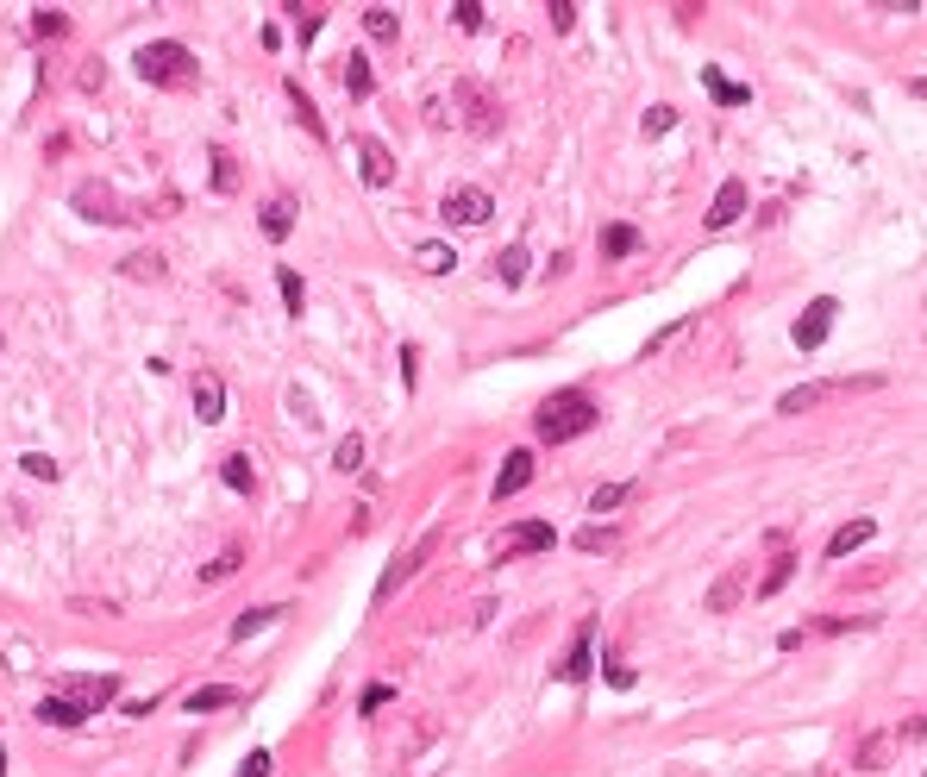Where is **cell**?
Listing matches in <instances>:
<instances>
[{
  "label": "cell",
  "mask_w": 927,
  "mask_h": 777,
  "mask_svg": "<svg viewBox=\"0 0 927 777\" xmlns=\"http://www.w3.org/2000/svg\"><path fill=\"white\" fill-rule=\"evenodd\" d=\"M596 420H602V408L589 402L583 389H558V395H545V402H539V420H533V427H539L545 445H564V439H583Z\"/></svg>",
  "instance_id": "cell-1"
},
{
  "label": "cell",
  "mask_w": 927,
  "mask_h": 777,
  "mask_svg": "<svg viewBox=\"0 0 927 777\" xmlns=\"http://www.w3.org/2000/svg\"><path fill=\"white\" fill-rule=\"evenodd\" d=\"M138 76L157 82V88H188V82L201 76V63H195V51H188V44L157 38V44H145V51H138Z\"/></svg>",
  "instance_id": "cell-2"
},
{
  "label": "cell",
  "mask_w": 927,
  "mask_h": 777,
  "mask_svg": "<svg viewBox=\"0 0 927 777\" xmlns=\"http://www.w3.org/2000/svg\"><path fill=\"white\" fill-rule=\"evenodd\" d=\"M57 696H63L76 715H101L107 702H120V677H63Z\"/></svg>",
  "instance_id": "cell-3"
},
{
  "label": "cell",
  "mask_w": 927,
  "mask_h": 777,
  "mask_svg": "<svg viewBox=\"0 0 927 777\" xmlns=\"http://www.w3.org/2000/svg\"><path fill=\"white\" fill-rule=\"evenodd\" d=\"M451 101L464 107V126L477 132V138L502 132V107H495V94H489V88H477V82H458V88H451Z\"/></svg>",
  "instance_id": "cell-4"
},
{
  "label": "cell",
  "mask_w": 927,
  "mask_h": 777,
  "mask_svg": "<svg viewBox=\"0 0 927 777\" xmlns=\"http://www.w3.org/2000/svg\"><path fill=\"white\" fill-rule=\"evenodd\" d=\"M552 546H558L552 521H520V527H508L502 539H495V558L514 564V558H527V552H552Z\"/></svg>",
  "instance_id": "cell-5"
},
{
  "label": "cell",
  "mask_w": 927,
  "mask_h": 777,
  "mask_svg": "<svg viewBox=\"0 0 927 777\" xmlns=\"http://www.w3.org/2000/svg\"><path fill=\"white\" fill-rule=\"evenodd\" d=\"M433 546H439V527H426V533L414 539V552H401V558L389 564V571H383V583H376V602H389V596L401 590V583H408V577L420 571V564H426V558H433Z\"/></svg>",
  "instance_id": "cell-6"
},
{
  "label": "cell",
  "mask_w": 927,
  "mask_h": 777,
  "mask_svg": "<svg viewBox=\"0 0 927 777\" xmlns=\"http://www.w3.org/2000/svg\"><path fill=\"white\" fill-rule=\"evenodd\" d=\"M69 201H76V207H82L88 220H101V226H126V220H138V214H126V201L113 195L107 182H82V188H76V195H69Z\"/></svg>",
  "instance_id": "cell-7"
},
{
  "label": "cell",
  "mask_w": 927,
  "mask_h": 777,
  "mask_svg": "<svg viewBox=\"0 0 927 777\" xmlns=\"http://www.w3.org/2000/svg\"><path fill=\"white\" fill-rule=\"evenodd\" d=\"M834 314H840V301H834V295H815V301L802 308V320H796V345H802V351H821L827 333H834Z\"/></svg>",
  "instance_id": "cell-8"
},
{
  "label": "cell",
  "mask_w": 927,
  "mask_h": 777,
  "mask_svg": "<svg viewBox=\"0 0 927 777\" xmlns=\"http://www.w3.org/2000/svg\"><path fill=\"white\" fill-rule=\"evenodd\" d=\"M351 157H358V176L370 182V188H389L395 182V157H389V145H383V138H351Z\"/></svg>",
  "instance_id": "cell-9"
},
{
  "label": "cell",
  "mask_w": 927,
  "mask_h": 777,
  "mask_svg": "<svg viewBox=\"0 0 927 777\" xmlns=\"http://www.w3.org/2000/svg\"><path fill=\"white\" fill-rule=\"evenodd\" d=\"M439 214H445L451 226H489V214H495V201L483 195V188H451Z\"/></svg>",
  "instance_id": "cell-10"
},
{
  "label": "cell",
  "mask_w": 927,
  "mask_h": 777,
  "mask_svg": "<svg viewBox=\"0 0 927 777\" xmlns=\"http://www.w3.org/2000/svg\"><path fill=\"white\" fill-rule=\"evenodd\" d=\"M188 395H195V414L207 420V427H213V420H226V383L213 370H201L195 383H188Z\"/></svg>",
  "instance_id": "cell-11"
},
{
  "label": "cell",
  "mask_w": 927,
  "mask_h": 777,
  "mask_svg": "<svg viewBox=\"0 0 927 777\" xmlns=\"http://www.w3.org/2000/svg\"><path fill=\"white\" fill-rule=\"evenodd\" d=\"M740 214H746V182H721L715 207H708V232H727Z\"/></svg>",
  "instance_id": "cell-12"
},
{
  "label": "cell",
  "mask_w": 927,
  "mask_h": 777,
  "mask_svg": "<svg viewBox=\"0 0 927 777\" xmlns=\"http://www.w3.org/2000/svg\"><path fill=\"white\" fill-rule=\"evenodd\" d=\"M257 226H264V239H270V245H282V239L295 232V201H289V195H270V201H264V214H257Z\"/></svg>",
  "instance_id": "cell-13"
},
{
  "label": "cell",
  "mask_w": 927,
  "mask_h": 777,
  "mask_svg": "<svg viewBox=\"0 0 927 777\" xmlns=\"http://www.w3.org/2000/svg\"><path fill=\"white\" fill-rule=\"evenodd\" d=\"M533 483V452H508V464H502V477H495V502H508V496H520V489Z\"/></svg>",
  "instance_id": "cell-14"
},
{
  "label": "cell",
  "mask_w": 927,
  "mask_h": 777,
  "mask_svg": "<svg viewBox=\"0 0 927 777\" xmlns=\"http://www.w3.org/2000/svg\"><path fill=\"white\" fill-rule=\"evenodd\" d=\"M871 533H877V521H871V514H859V521H846L834 539H827V558H852V552H859Z\"/></svg>",
  "instance_id": "cell-15"
},
{
  "label": "cell",
  "mask_w": 927,
  "mask_h": 777,
  "mask_svg": "<svg viewBox=\"0 0 927 777\" xmlns=\"http://www.w3.org/2000/svg\"><path fill=\"white\" fill-rule=\"evenodd\" d=\"M589 671H596V640H589V627H583V633H577V646H570V658L558 665V677H564V684H583Z\"/></svg>",
  "instance_id": "cell-16"
},
{
  "label": "cell",
  "mask_w": 927,
  "mask_h": 777,
  "mask_svg": "<svg viewBox=\"0 0 927 777\" xmlns=\"http://www.w3.org/2000/svg\"><path fill=\"white\" fill-rule=\"evenodd\" d=\"M232 702H245L232 684H201V690H188V715H213V709H232Z\"/></svg>",
  "instance_id": "cell-17"
},
{
  "label": "cell",
  "mask_w": 927,
  "mask_h": 777,
  "mask_svg": "<svg viewBox=\"0 0 927 777\" xmlns=\"http://www.w3.org/2000/svg\"><path fill=\"white\" fill-rule=\"evenodd\" d=\"M702 88L715 94L721 107H746V101H752V88H746V82H727L721 69H708V63H702Z\"/></svg>",
  "instance_id": "cell-18"
},
{
  "label": "cell",
  "mask_w": 927,
  "mask_h": 777,
  "mask_svg": "<svg viewBox=\"0 0 927 777\" xmlns=\"http://www.w3.org/2000/svg\"><path fill=\"white\" fill-rule=\"evenodd\" d=\"M339 82H345V94H351V101H370V88H376V76H370V57H358V51H351V57H345V69H339Z\"/></svg>",
  "instance_id": "cell-19"
},
{
  "label": "cell",
  "mask_w": 927,
  "mask_h": 777,
  "mask_svg": "<svg viewBox=\"0 0 927 777\" xmlns=\"http://www.w3.org/2000/svg\"><path fill=\"white\" fill-rule=\"evenodd\" d=\"M896 746H902L896 734H871V740H859V752H852V765H859V771H884V759H890Z\"/></svg>",
  "instance_id": "cell-20"
},
{
  "label": "cell",
  "mask_w": 927,
  "mask_h": 777,
  "mask_svg": "<svg viewBox=\"0 0 927 777\" xmlns=\"http://www.w3.org/2000/svg\"><path fill=\"white\" fill-rule=\"evenodd\" d=\"M220 477H226V489H239V496H251V489H257L251 452H232V458H220Z\"/></svg>",
  "instance_id": "cell-21"
},
{
  "label": "cell",
  "mask_w": 927,
  "mask_h": 777,
  "mask_svg": "<svg viewBox=\"0 0 927 777\" xmlns=\"http://www.w3.org/2000/svg\"><path fill=\"white\" fill-rule=\"evenodd\" d=\"M414 264H420L426 276H445L451 264H458V251H451V245H439V239H426V245H414Z\"/></svg>",
  "instance_id": "cell-22"
},
{
  "label": "cell",
  "mask_w": 927,
  "mask_h": 777,
  "mask_svg": "<svg viewBox=\"0 0 927 777\" xmlns=\"http://www.w3.org/2000/svg\"><path fill=\"white\" fill-rule=\"evenodd\" d=\"M790 577H796V558H790V552H777V558H771V571L758 577V602H771V596H777Z\"/></svg>",
  "instance_id": "cell-23"
},
{
  "label": "cell",
  "mask_w": 927,
  "mask_h": 777,
  "mask_svg": "<svg viewBox=\"0 0 927 777\" xmlns=\"http://www.w3.org/2000/svg\"><path fill=\"white\" fill-rule=\"evenodd\" d=\"M740 596H746V571H727L715 590H708V608H715V615H727V608L740 602Z\"/></svg>",
  "instance_id": "cell-24"
},
{
  "label": "cell",
  "mask_w": 927,
  "mask_h": 777,
  "mask_svg": "<svg viewBox=\"0 0 927 777\" xmlns=\"http://www.w3.org/2000/svg\"><path fill=\"white\" fill-rule=\"evenodd\" d=\"M639 251V226H602V257H633Z\"/></svg>",
  "instance_id": "cell-25"
},
{
  "label": "cell",
  "mask_w": 927,
  "mask_h": 777,
  "mask_svg": "<svg viewBox=\"0 0 927 777\" xmlns=\"http://www.w3.org/2000/svg\"><path fill=\"white\" fill-rule=\"evenodd\" d=\"M527 264H533V257H527V245H508L502 257H495V276H502L508 289H514V282H527Z\"/></svg>",
  "instance_id": "cell-26"
},
{
  "label": "cell",
  "mask_w": 927,
  "mask_h": 777,
  "mask_svg": "<svg viewBox=\"0 0 927 777\" xmlns=\"http://www.w3.org/2000/svg\"><path fill=\"white\" fill-rule=\"evenodd\" d=\"M38 721H44V727H82V715H76V709H69V702H63L57 690H51V696H44V702H38Z\"/></svg>",
  "instance_id": "cell-27"
},
{
  "label": "cell",
  "mask_w": 927,
  "mask_h": 777,
  "mask_svg": "<svg viewBox=\"0 0 927 777\" xmlns=\"http://www.w3.org/2000/svg\"><path fill=\"white\" fill-rule=\"evenodd\" d=\"M364 32H370L376 44H389V38L401 32V19H395V7H364Z\"/></svg>",
  "instance_id": "cell-28"
},
{
  "label": "cell",
  "mask_w": 927,
  "mask_h": 777,
  "mask_svg": "<svg viewBox=\"0 0 927 777\" xmlns=\"http://www.w3.org/2000/svg\"><path fill=\"white\" fill-rule=\"evenodd\" d=\"M276 615H282V608H245V615L232 621V640H251V633H264Z\"/></svg>",
  "instance_id": "cell-29"
},
{
  "label": "cell",
  "mask_w": 927,
  "mask_h": 777,
  "mask_svg": "<svg viewBox=\"0 0 927 777\" xmlns=\"http://www.w3.org/2000/svg\"><path fill=\"white\" fill-rule=\"evenodd\" d=\"M276 289H282V301H289V314H301V308H307V282H301L289 264L276 270Z\"/></svg>",
  "instance_id": "cell-30"
},
{
  "label": "cell",
  "mask_w": 927,
  "mask_h": 777,
  "mask_svg": "<svg viewBox=\"0 0 927 777\" xmlns=\"http://www.w3.org/2000/svg\"><path fill=\"white\" fill-rule=\"evenodd\" d=\"M289 101H295V120H301L307 132H314V138H326V126H320V107L301 94V82H289Z\"/></svg>",
  "instance_id": "cell-31"
},
{
  "label": "cell",
  "mask_w": 927,
  "mask_h": 777,
  "mask_svg": "<svg viewBox=\"0 0 927 777\" xmlns=\"http://www.w3.org/2000/svg\"><path fill=\"white\" fill-rule=\"evenodd\" d=\"M332 464H339V470H345V477H351V470H358V464H364V439H358V433H345L339 445H332Z\"/></svg>",
  "instance_id": "cell-32"
},
{
  "label": "cell",
  "mask_w": 927,
  "mask_h": 777,
  "mask_svg": "<svg viewBox=\"0 0 927 777\" xmlns=\"http://www.w3.org/2000/svg\"><path fill=\"white\" fill-rule=\"evenodd\" d=\"M289 13H295V38H301V44H314L320 26H326V13H320V7H289Z\"/></svg>",
  "instance_id": "cell-33"
},
{
  "label": "cell",
  "mask_w": 927,
  "mask_h": 777,
  "mask_svg": "<svg viewBox=\"0 0 927 777\" xmlns=\"http://www.w3.org/2000/svg\"><path fill=\"white\" fill-rule=\"evenodd\" d=\"M213 188H220V195L239 188V163H232V151H213Z\"/></svg>",
  "instance_id": "cell-34"
},
{
  "label": "cell",
  "mask_w": 927,
  "mask_h": 777,
  "mask_svg": "<svg viewBox=\"0 0 927 777\" xmlns=\"http://www.w3.org/2000/svg\"><path fill=\"white\" fill-rule=\"evenodd\" d=\"M232 571H239V546H226L220 558H213V564H207V571H201V583H226Z\"/></svg>",
  "instance_id": "cell-35"
},
{
  "label": "cell",
  "mask_w": 927,
  "mask_h": 777,
  "mask_svg": "<svg viewBox=\"0 0 927 777\" xmlns=\"http://www.w3.org/2000/svg\"><path fill=\"white\" fill-rule=\"evenodd\" d=\"M32 32H38V38H57V32H69V19H63L57 7H38V13H32Z\"/></svg>",
  "instance_id": "cell-36"
},
{
  "label": "cell",
  "mask_w": 927,
  "mask_h": 777,
  "mask_svg": "<svg viewBox=\"0 0 927 777\" xmlns=\"http://www.w3.org/2000/svg\"><path fill=\"white\" fill-rule=\"evenodd\" d=\"M671 126H677V107H652L646 120H639V132H646V138H664Z\"/></svg>",
  "instance_id": "cell-37"
},
{
  "label": "cell",
  "mask_w": 927,
  "mask_h": 777,
  "mask_svg": "<svg viewBox=\"0 0 927 777\" xmlns=\"http://www.w3.org/2000/svg\"><path fill=\"white\" fill-rule=\"evenodd\" d=\"M126 276H151V282H157V276H163V257H157V251H132V257H126Z\"/></svg>",
  "instance_id": "cell-38"
},
{
  "label": "cell",
  "mask_w": 927,
  "mask_h": 777,
  "mask_svg": "<svg viewBox=\"0 0 927 777\" xmlns=\"http://www.w3.org/2000/svg\"><path fill=\"white\" fill-rule=\"evenodd\" d=\"M602 671H608V684H614V690H633V665H627L621 652H608V658H602Z\"/></svg>",
  "instance_id": "cell-39"
},
{
  "label": "cell",
  "mask_w": 927,
  "mask_h": 777,
  "mask_svg": "<svg viewBox=\"0 0 927 777\" xmlns=\"http://www.w3.org/2000/svg\"><path fill=\"white\" fill-rule=\"evenodd\" d=\"M621 502H627V489L621 483H602L596 496H589V514H608V508H621Z\"/></svg>",
  "instance_id": "cell-40"
},
{
  "label": "cell",
  "mask_w": 927,
  "mask_h": 777,
  "mask_svg": "<svg viewBox=\"0 0 927 777\" xmlns=\"http://www.w3.org/2000/svg\"><path fill=\"white\" fill-rule=\"evenodd\" d=\"M451 19H458L464 32H483V0H458V7H451Z\"/></svg>",
  "instance_id": "cell-41"
},
{
  "label": "cell",
  "mask_w": 927,
  "mask_h": 777,
  "mask_svg": "<svg viewBox=\"0 0 927 777\" xmlns=\"http://www.w3.org/2000/svg\"><path fill=\"white\" fill-rule=\"evenodd\" d=\"M289 414L301 420V427H320V414H314V402H307L301 389H289Z\"/></svg>",
  "instance_id": "cell-42"
},
{
  "label": "cell",
  "mask_w": 927,
  "mask_h": 777,
  "mask_svg": "<svg viewBox=\"0 0 927 777\" xmlns=\"http://www.w3.org/2000/svg\"><path fill=\"white\" fill-rule=\"evenodd\" d=\"M577 546H583V552H602V546H614V527H583V533H577Z\"/></svg>",
  "instance_id": "cell-43"
},
{
  "label": "cell",
  "mask_w": 927,
  "mask_h": 777,
  "mask_svg": "<svg viewBox=\"0 0 927 777\" xmlns=\"http://www.w3.org/2000/svg\"><path fill=\"white\" fill-rule=\"evenodd\" d=\"M19 464H26V477H51V483H57V458H44V452H26Z\"/></svg>",
  "instance_id": "cell-44"
},
{
  "label": "cell",
  "mask_w": 927,
  "mask_h": 777,
  "mask_svg": "<svg viewBox=\"0 0 927 777\" xmlns=\"http://www.w3.org/2000/svg\"><path fill=\"white\" fill-rule=\"evenodd\" d=\"M239 777H270V752L257 746V752H245V765H239Z\"/></svg>",
  "instance_id": "cell-45"
},
{
  "label": "cell",
  "mask_w": 927,
  "mask_h": 777,
  "mask_svg": "<svg viewBox=\"0 0 927 777\" xmlns=\"http://www.w3.org/2000/svg\"><path fill=\"white\" fill-rule=\"evenodd\" d=\"M545 13H552V26H558V32H570V26H577V7H570V0H552Z\"/></svg>",
  "instance_id": "cell-46"
},
{
  "label": "cell",
  "mask_w": 927,
  "mask_h": 777,
  "mask_svg": "<svg viewBox=\"0 0 927 777\" xmlns=\"http://www.w3.org/2000/svg\"><path fill=\"white\" fill-rule=\"evenodd\" d=\"M389 696H395L389 684H370V690H364V715H376V709H383V702H389Z\"/></svg>",
  "instance_id": "cell-47"
},
{
  "label": "cell",
  "mask_w": 927,
  "mask_h": 777,
  "mask_svg": "<svg viewBox=\"0 0 927 777\" xmlns=\"http://www.w3.org/2000/svg\"><path fill=\"white\" fill-rule=\"evenodd\" d=\"M802 640H808V627H783V633H777V646H783V652H796Z\"/></svg>",
  "instance_id": "cell-48"
},
{
  "label": "cell",
  "mask_w": 927,
  "mask_h": 777,
  "mask_svg": "<svg viewBox=\"0 0 927 777\" xmlns=\"http://www.w3.org/2000/svg\"><path fill=\"white\" fill-rule=\"evenodd\" d=\"M0 777H7V752H0Z\"/></svg>",
  "instance_id": "cell-49"
},
{
  "label": "cell",
  "mask_w": 927,
  "mask_h": 777,
  "mask_svg": "<svg viewBox=\"0 0 927 777\" xmlns=\"http://www.w3.org/2000/svg\"><path fill=\"white\" fill-rule=\"evenodd\" d=\"M921 777H927V771H921Z\"/></svg>",
  "instance_id": "cell-50"
}]
</instances>
